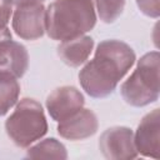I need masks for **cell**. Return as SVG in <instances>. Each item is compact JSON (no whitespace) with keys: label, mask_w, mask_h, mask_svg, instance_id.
Returning <instances> with one entry per match:
<instances>
[{"label":"cell","mask_w":160,"mask_h":160,"mask_svg":"<svg viewBox=\"0 0 160 160\" xmlns=\"http://www.w3.org/2000/svg\"><path fill=\"white\" fill-rule=\"evenodd\" d=\"M12 5L21 6V5H31V4H42L45 0H10Z\"/></svg>","instance_id":"cell-17"},{"label":"cell","mask_w":160,"mask_h":160,"mask_svg":"<svg viewBox=\"0 0 160 160\" xmlns=\"http://www.w3.org/2000/svg\"><path fill=\"white\" fill-rule=\"evenodd\" d=\"M95 6L100 20L110 24L122 14L125 0H95Z\"/></svg>","instance_id":"cell-14"},{"label":"cell","mask_w":160,"mask_h":160,"mask_svg":"<svg viewBox=\"0 0 160 160\" xmlns=\"http://www.w3.org/2000/svg\"><path fill=\"white\" fill-rule=\"evenodd\" d=\"M12 14V4L10 0H0V29L6 28Z\"/></svg>","instance_id":"cell-16"},{"label":"cell","mask_w":160,"mask_h":160,"mask_svg":"<svg viewBox=\"0 0 160 160\" xmlns=\"http://www.w3.org/2000/svg\"><path fill=\"white\" fill-rule=\"evenodd\" d=\"M92 48L94 40L90 36L81 35L70 40L61 41L58 46V55L66 65L78 68L88 60Z\"/></svg>","instance_id":"cell-11"},{"label":"cell","mask_w":160,"mask_h":160,"mask_svg":"<svg viewBox=\"0 0 160 160\" xmlns=\"http://www.w3.org/2000/svg\"><path fill=\"white\" fill-rule=\"evenodd\" d=\"M46 9L42 4L16 6L12 14V29L25 40H36L45 32Z\"/></svg>","instance_id":"cell-6"},{"label":"cell","mask_w":160,"mask_h":160,"mask_svg":"<svg viewBox=\"0 0 160 160\" xmlns=\"http://www.w3.org/2000/svg\"><path fill=\"white\" fill-rule=\"evenodd\" d=\"M135 62L134 50L120 40H104L95 56L79 72L82 89L92 98H106Z\"/></svg>","instance_id":"cell-1"},{"label":"cell","mask_w":160,"mask_h":160,"mask_svg":"<svg viewBox=\"0 0 160 160\" xmlns=\"http://www.w3.org/2000/svg\"><path fill=\"white\" fill-rule=\"evenodd\" d=\"M20 94V85L15 76L0 72V116L16 104Z\"/></svg>","instance_id":"cell-12"},{"label":"cell","mask_w":160,"mask_h":160,"mask_svg":"<svg viewBox=\"0 0 160 160\" xmlns=\"http://www.w3.org/2000/svg\"><path fill=\"white\" fill-rule=\"evenodd\" d=\"M99 122L96 115L89 109H80L70 118L58 125V132L68 140H84L92 136L98 130Z\"/></svg>","instance_id":"cell-9"},{"label":"cell","mask_w":160,"mask_h":160,"mask_svg":"<svg viewBox=\"0 0 160 160\" xmlns=\"http://www.w3.org/2000/svg\"><path fill=\"white\" fill-rule=\"evenodd\" d=\"M29 66V54L24 45L11 39L0 41V72L21 78Z\"/></svg>","instance_id":"cell-10"},{"label":"cell","mask_w":160,"mask_h":160,"mask_svg":"<svg viewBox=\"0 0 160 160\" xmlns=\"http://www.w3.org/2000/svg\"><path fill=\"white\" fill-rule=\"evenodd\" d=\"M5 130L19 148H28L48 131V122L41 105L34 99H22L6 119Z\"/></svg>","instance_id":"cell-4"},{"label":"cell","mask_w":160,"mask_h":160,"mask_svg":"<svg viewBox=\"0 0 160 160\" xmlns=\"http://www.w3.org/2000/svg\"><path fill=\"white\" fill-rule=\"evenodd\" d=\"M99 149L105 158L114 160H129L138 156L134 132L125 126H112L105 130L99 139Z\"/></svg>","instance_id":"cell-5"},{"label":"cell","mask_w":160,"mask_h":160,"mask_svg":"<svg viewBox=\"0 0 160 160\" xmlns=\"http://www.w3.org/2000/svg\"><path fill=\"white\" fill-rule=\"evenodd\" d=\"M95 22L96 14L91 0H54L45 14V31L59 41L84 35Z\"/></svg>","instance_id":"cell-2"},{"label":"cell","mask_w":160,"mask_h":160,"mask_svg":"<svg viewBox=\"0 0 160 160\" xmlns=\"http://www.w3.org/2000/svg\"><path fill=\"white\" fill-rule=\"evenodd\" d=\"M160 115L159 109L146 114L134 134V144L138 154L159 159L160 158Z\"/></svg>","instance_id":"cell-8"},{"label":"cell","mask_w":160,"mask_h":160,"mask_svg":"<svg viewBox=\"0 0 160 160\" xmlns=\"http://www.w3.org/2000/svg\"><path fill=\"white\" fill-rule=\"evenodd\" d=\"M159 60L158 51L145 54L138 61L132 74L121 84L122 99L131 106H146L159 98Z\"/></svg>","instance_id":"cell-3"},{"label":"cell","mask_w":160,"mask_h":160,"mask_svg":"<svg viewBox=\"0 0 160 160\" xmlns=\"http://www.w3.org/2000/svg\"><path fill=\"white\" fill-rule=\"evenodd\" d=\"M8 39H11V32L8 28H2L0 29V41L2 40H8Z\"/></svg>","instance_id":"cell-18"},{"label":"cell","mask_w":160,"mask_h":160,"mask_svg":"<svg viewBox=\"0 0 160 160\" xmlns=\"http://www.w3.org/2000/svg\"><path fill=\"white\" fill-rule=\"evenodd\" d=\"M30 159H66V149L65 146L54 138L45 139L28 150L26 154Z\"/></svg>","instance_id":"cell-13"},{"label":"cell","mask_w":160,"mask_h":160,"mask_svg":"<svg viewBox=\"0 0 160 160\" xmlns=\"http://www.w3.org/2000/svg\"><path fill=\"white\" fill-rule=\"evenodd\" d=\"M138 8L142 14L150 18H159L160 14V5L159 0H136Z\"/></svg>","instance_id":"cell-15"},{"label":"cell","mask_w":160,"mask_h":160,"mask_svg":"<svg viewBox=\"0 0 160 160\" xmlns=\"http://www.w3.org/2000/svg\"><path fill=\"white\" fill-rule=\"evenodd\" d=\"M84 106L82 94L74 86H60L46 98V109L55 121H62Z\"/></svg>","instance_id":"cell-7"}]
</instances>
